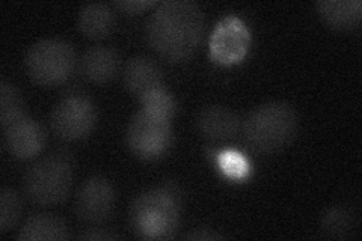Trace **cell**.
<instances>
[{
  "mask_svg": "<svg viewBox=\"0 0 362 241\" xmlns=\"http://www.w3.org/2000/svg\"><path fill=\"white\" fill-rule=\"evenodd\" d=\"M206 17L192 0H165L157 4L145 23V40L163 59L186 61L204 37Z\"/></svg>",
  "mask_w": 362,
  "mask_h": 241,
  "instance_id": "cell-1",
  "label": "cell"
},
{
  "mask_svg": "<svg viewBox=\"0 0 362 241\" xmlns=\"http://www.w3.org/2000/svg\"><path fill=\"white\" fill-rule=\"evenodd\" d=\"M298 129V113L290 102L267 101L247 113L242 122V136L252 151L274 154L294 141Z\"/></svg>",
  "mask_w": 362,
  "mask_h": 241,
  "instance_id": "cell-2",
  "label": "cell"
},
{
  "mask_svg": "<svg viewBox=\"0 0 362 241\" xmlns=\"http://www.w3.org/2000/svg\"><path fill=\"white\" fill-rule=\"evenodd\" d=\"M73 180L74 158L70 153L58 149L28 167L23 177V189L33 204L53 206L70 196Z\"/></svg>",
  "mask_w": 362,
  "mask_h": 241,
  "instance_id": "cell-3",
  "label": "cell"
},
{
  "mask_svg": "<svg viewBox=\"0 0 362 241\" xmlns=\"http://www.w3.org/2000/svg\"><path fill=\"white\" fill-rule=\"evenodd\" d=\"M180 211V198L171 187L150 189L133 201L130 226L141 238H171L177 233Z\"/></svg>",
  "mask_w": 362,
  "mask_h": 241,
  "instance_id": "cell-4",
  "label": "cell"
},
{
  "mask_svg": "<svg viewBox=\"0 0 362 241\" xmlns=\"http://www.w3.org/2000/svg\"><path fill=\"white\" fill-rule=\"evenodd\" d=\"M77 62L74 45L64 38L50 37L33 42L25 56L28 76L41 86H58L71 77Z\"/></svg>",
  "mask_w": 362,
  "mask_h": 241,
  "instance_id": "cell-5",
  "label": "cell"
},
{
  "mask_svg": "<svg viewBox=\"0 0 362 241\" xmlns=\"http://www.w3.org/2000/svg\"><path fill=\"white\" fill-rule=\"evenodd\" d=\"M97 124V109L93 100L81 90L61 97L50 112L52 131L62 141H81L89 136Z\"/></svg>",
  "mask_w": 362,
  "mask_h": 241,
  "instance_id": "cell-6",
  "label": "cell"
},
{
  "mask_svg": "<svg viewBox=\"0 0 362 241\" xmlns=\"http://www.w3.org/2000/svg\"><path fill=\"white\" fill-rule=\"evenodd\" d=\"M171 121L158 118L144 109L136 112L127 125L126 142L129 149L145 160L162 155L171 145Z\"/></svg>",
  "mask_w": 362,
  "mask_h": 241,
  "instance_id": "cell-7",
  "label": "cell"
},
{
  "mask_svg": "<svg viewBox=\"0 0 362 241\" xmlns=\"http://www.w3.org/2000/svg\"><path fill=\"white\" fill-rule=\"evenodd\" d=\"M115 189L106 177H90L77 192L74 204L76 217L88 226L103 225L115 210Z\"/></svg>",
  "mask_w": 362,
  "mask_h": 241,
  "instance_id": "cell-8",
  "label": "cell"
},
{
  "mask_svg": "<svg viewBox=\"0 0 362 241\" xmlns=\"http://www.w3.org/2000/svg\"><path fill=\"white\" fill-rule=\"evenodd\" d=\"M249 44H251V33L245 23L234 16L225 17L211 33V59L219 64L239 62L245 57Z\"/></svg>",
  "mask_w": 362,
  "mask_h": 241,
  "instance_id": "cell-9",
  "label": "cell"
},
{
  "mask_svg": "<svg viewBox=\"0 0 362 241\" xmlns=\"http://www.w3.org/2000/svg\"><path fill=\"white\" fill-rule=\"evenodd\" d=\"M4 137L11 154L20 160H29L42 151L47 142V131L40 121L26 114L4 129Z\"/></svg>",
  "mask_w": 362,
  "mask_h": 241,
  "instance_id": "cell-10",
  "label": "cell"
},
{
  "mask_svg": "<svg viewBox=\"0 0 362 241\" xmlns=\"http://www.w3.org/2000/svg\"><path fill=\"white\" fill-rule=\"evenodd\" d=\"M197 130L211 143L233 141L242 130V121L233 109L222 105L202 107L197 114Z\"/></svg>",
  "mask_w": 362,
  "mask_h": 241,
  "instance_id": "cell-11",
  "label": "cell"
},
{
  "mask_svg": "<svg viewBox=\"0 0 362 241\" xmlns=\"http://www.w3.org/2000/svg\"><path fill=\"white\" fill-rule=\"evenodd\" d=\"M122 82L134 97H144L150 90L163 86V70L150 56H133L124 65Z\"/></svg>",
  "mask_w": 362,
  "mask_h": 241,
  "instance_id": "cell-12",
  "label": "cell"
},
{
  "mask_svg": "<svg viewBox=\"0 0 362 241\" xmlns=\"http://www.w3.org/2000/svg\"><path fill=\"white\" fill-rule=\"evenodd\" d=\"M121 68V56L117 49L110 45H93L81 59V73L88 80L97 85H103L117 77Z\"/></svg>",
  "mask_w": 362,
  "mask_h": 241,
  "instance_id": "cell-13",
  "label": "cell"
},
{
  "mask_svg": "<svg viewBox=\"0 0 362 241\" xmlns=\"http://www.w3.org/2000/svg\"><path fill=\"white\" fill-rule=\"evenodd\" d=\"M70 237L65 221L58 214H32L18 229L17 238L25 241H59Z\"/></svg>",
  "mask_w": 362,
  "mask_h": 241,
  "instance_id": "cell-14",
  "label": "cell"
},
{
  "mask_svg": "<svg viewBox=\"0 0 362 241\" xmlns=\"http://www.w3.org/2000/svg\"><path fill=\"white\" fill-rule=\"evenodd\" d=\"M315 8L326 25L337 30H352L361 23V0H320Z\"/></svg>",
  "mask_w": 362,
  "mask_h": 241,
  "instance_id": "cell-15",
  "label": "cell"
},
{
  "mask_svg": "<svg viewBox=\"0 0 362 241\" xmlns=\"http://www.w3.org/2000/svg\"><path fill=\"white\" fill-rule=\"evenodd\" d=\"M78 29L90 40H105L115 29L117 18L112 6L103 2H90L81 8Z\"/></svg>",
  "mask_w": 362,
  "mask_h": 241,
  "instance_id": "cell-16",
  "label": "cell"
},
{
  "mask_svg": "<svg viewBox=\"0 0 362 241\" xmlns=\"http://www.w3.org/2000/svg\"><path fill=\"white\" fill-rule=\"evenodd\" d=\"M356 228V216L352 208L334 205L327 208L320 221V231L327 238H349Z\"/></svg>",
  "mask_w": 362,
  "mask_h": 241,
  "instance_id": "cell-17",
  "label": "cell"
},
{
  "mask_svg": "<svg viewBox=\"0 0 362 241\" xmlns=\"http://www.w3.org/2000/svg\"><path fill=\"white\" fill-rule=\"evenodd\" d=\"M26 102L21 93L8 80L0 82V122L2 130L14 121L26 117Z\"/></svg>",
  "mask_w": 362,
  "mask_h": 241,
  "instance_id": "cell-18",
  "label": "cell"
},
{
  "mask_svg": "<svg viewBox=\"0 0 362 241\" xmlns=\"http://www.w3.org/2000/svg\"><path fill=\"white\" fill-rule=\"evenodd\" d=\"M141 105L145 112L168 121H173L177 112V101L165 86L156 88L141 97Z\"/></svg>",
  "mask_w": 362,
  "mask_h": 241,
  "instance_id": "cell-19",
  "label": "cell"
},
{
  "mask_svg": "<svg viewBox=\"0 0 362 241\" xmlns=\"http://www.w3.org/2000/svg\"><path fill=\"white\" fill-rule=\"evenodd\" d=\"M21 198L11 187L0 190V233H8L13 229L21 217Z\"/></svg>",
  "mask_w": 362,
  "mask_h": 241,
  "instance_id": "cell-20",
  "label": "cell"
},
{
  "mask_svg": "<svg viewBox=\"0 0 362 241\" xmlns=\"http://www.w3.org/2000/svg\"><path fill=\"white\" fill-rule=\"evenodd\" d=\"M218 163L225 174L233 178H243L247 174L246 160L234 151H226L221 154Z\"/></svg>",
  "mask_w": 362,
  "mask_h": 241,
  "instance_id": "cell-21",
  "label": "cell"
},
{
  "mask_svg": "<svg viewBox=\"0 0 362 241\" xmlns=\"http://www.w3.org/2000/svg\"><path fill=\"white\" fill-rule=\"evenodd\" d=\"M115 5L126 14H139L142 11L157 5L154 0H117Z\"/></svg>",
  "mask_w": 362,
  "mask_h": 241,
  "instance_id": "cell-22",
  "label": "cell"
},
{
  "mask_svg": "<svg viewBox=\"0 0 362 241\" xmlns=\"http://www.w3.org/2000/svg\"><path fill=\"white\" fill-rule=\"evenodd\" d=\"M185 240H223L225 235L214 233L210 228H197L194 231H190L183 235Z\"/></svg>",
  "mask_w": 362,
  "mask_h": 241,
  "instance_id": "cell-23",
  "label": "cell"
},
{
  "mask_svg": "<svg viewBox=\"0 0 362 241\" xmlns=\"http://www.w3.org/2000/svg\"><path fill=\"white\" fill-rule=\"evenodd\" d=\"M78 240H119L121 235L105 229H88V231L78 234Z\"/></svg>",
  "mask_w": 362,
  "mask_h": 241,
  "instance_id": "cell-24",
  "label": "cell"
}]
</instances>
